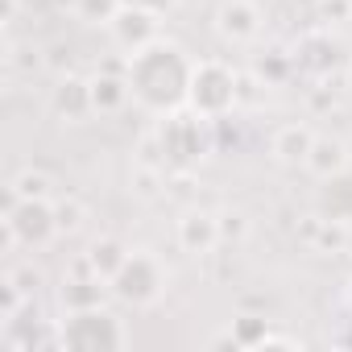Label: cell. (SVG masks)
Listing matches in <instances>:
<instances>
[{
  "instance_id": "6da1fadb",
  "label": "cell",
  "mask_w": 352,
  "mask_h": 352,
  "mask_svg": "<svg viewBox=\"0 0 352 352\" xmlns=\"http://www.w3.org/2000/svg\"><path fill=\"white\" fill-rule=\"evenodd\" d=\"M191 75H195V58L170 38H157L153 46H145L141 54L129 58V87H133V104L145 108L149 116H166L187 108L191 96Z\"/></svg>"
},
{
  "instance_id": "7a4b0ae2",
  "label": "cell",
  "mask_w": 352,
  "mask_h": 352,
  "mask_svg": "<svg viewBox=\"0 0 352 352\" xmlns=\"http://www.w3.org/2000/svg\"><path fill=\"white\" fill-rule=\"evenodd\" d=\"M212 124H216V120H204V116H195L191 108H179V112L157 116V124L149 129V137H153V145H157L162 170H166V174H187V170H195V166L216 149Z\"/></svg>"
},
{
  "instance_id": "3957f363",
  "label": "cell",
  "mask_w": 352,
  "mask_h": 352,
  "mask_svg": "<svg viewBox=\"0 0 352 352\" xmlns=\"http://www.w3.org/2000/svg\"><path fill=\"white\" fill-rule=\"evenodd\" d=\"M241 104V75L220 58H195L187 108L204 120H228Z\"/></svg>"
},
{
  "instance_id": "277c9868",
  "label": "cell",
  "mask_w": 352,
  "mask_h": 352,
  "mask_svg": "<svg viewBox=\"0 0 352 352\" xmlns=\"http://www.w3.org/2000/svg\"><path fill=\"white\" fill-rule=\"evenodd\" d=\"M124 344H129V327L108 307L67 311V319L58 323V348H71V352H116Z\"/></svg>"
},
{
  "instance_id": "5b68a950",
  "label": "cell",
  "mask_w": 352,
  "mask_h": 352,
  "mask_svg": "<svg viewBox=\"0 0 352 352\" xmlns=\"http://www.w3.org/2000/svg\"><path fill=\"white\" fill-rule=\"evenodd\" d=\"M108 290H112V298H116L120 307L149 311V307H157V302L166 298L170 274H166V265H162L149 249H133L129 261H124V265L116 270V278L108 282Z\"/></svg>"
},
{
  "instance_id": "8992f818",
  "label": "cell",
  "mask_w": 352,
  "mask_h": 352,
  "mask_svg": "<svg viewBox=\"0 0 352 352\" xmlns=\"http://www.w3.org/2000/svg\"><path fill=\"white\" fill-rule=\"evenodd\" d=\"M58 241L54 199H13L5 195V249H46Z\"/></svg>"
},
{
  "instance_id": "52a82bcc",
  "label": "cell",
  "mask_w": 352,
  "mask_h": 352,
  "mask_svg": "<svg viewBox=\"0 0 352 352\" xmlns=\"http://www.w3.org/2000/svg\"><path fill=\"white\" fill-rule=\"evenodd\" d=\"M290 58H294V71L307 75V79H315V83H327L331 75H344V67H348L344 42L331 38L327 30L302 34V38L294 42V54H290Z\"/></svg>"
},
{
  "instance_id": "ba28073f",
  "label": "cell",
  "mask_w": 352,
  "mask_h": 352,
  "mask_svg": "<svg viewBox=\"0 0 352 352\" xmlns=\"http://www.w3.org/2000/svg\"><path fill=\"white\" fill-rule=\"evenodd\" d=\"M108 38H112V46L124 58H133V54H141L145 46H153L162 38V17L149 13V9H141V5H133V0H124V9L108 25Z\"/></svg>"
},
{
  "instance_id": "9c48e42d",
  "label": "cell",
  "mask_w": 352,
  "mask_h": 352,
  "mask_svg": "<svg viewBox=\"0 0 352 352\" xmlns=\"http://www.w3.org/2000/svg\"><path fill=\"white\" fill-rule=\"evenodd\" d=\"M212 25L224 46H253L265 30V13L257 0H220Z\"/></svg>"
},
{
  "instance_id": "30bf717a",
  "label": "cell",
  "mask_w": 352,
  "mask_h": 352,
  "mask_svg": "<svg viewBox=\"0 0 352 352\" xmlns=\"http://www.w3.org/2000/svg\"><path fill=\"white\" fill-rule=\"evenodd\" d=\"M174 241H179V249L187 257H212L224 245L220 216L208 212V208H187L179 220H174Z\"/></svg>"
},
{
  "instance_id": "8fae6325",
  "label": "cell",
  "mask_w": 352,
  "mask_h": 352,
  "mask_svg": "<svg viewBox=\"0 0 352 352\" xmlns=\"http://www.w3.org/2000/svg\"><path fill=\"white\" fill-rule=\"evenodd\" d=\"M50 112H54L63 124H83V120H91V116H96L91 79H83V75H75V71L58 75L54 87H50Z\"/></svg>"
},
{
  "instance_id": "7c38bea8",
  "label": "cell",
  "mask_w": 352,
  "mask_h": 352,
  "mask_svg": "<svg viewBox=\"0 0 352 352\" xmlns=\"http://www.w3.org/2000/svg\"><path fill=\"white\" fill-rule=\"evenodd\" d=\"M311 179L319 183H331V179H344L352 170V149L344 137H331V133H315V145L307 153V166H302Z\"/></svg>"
},
{
  "instance_id": "4fadbf2b",
  "label": "cell",
  "mask_w": 352,
  "mask_h": 352,
  "mask_svg": "<svg viewBox=\"0 0 352 352\" xmlns=\"http://www.w3.org/2000/svg\"><path fill=\"white\" fill-rule=\"evenodd\" d=\"M91 100H96V116H116L129 108V100H133L129 58H124V67H108V71L91 75Z\"/></svg>"
},
{
  "instance_id": "5bb4252c",
  "label": "cell",
  "mask_w": 352,
  "mask_h": 352,
  "mask_svg": "<svg viewBox=\"0 0 352 352\" xmlns=\"http://www.w3.org/2000/svg\"><path fill=\"white\" fill-rule=\"evenodd\" d=\"M311 145H315V129H311V124H302V120L278 124V129H274V137H270V153H274V162H278V166H286V170L307 166Z\"/></svg>"
},
{
  "instance_id": "9a60e30c",
  "label": "cell",
  "mask_w": 352,
  "mask_h": 352,
  "mask_svg": "<svg viewBox=\"0 0 352 352\" xmlns=\"http://www.w3.org/2000/svg\"><path fill=\"white\" fill-rule=\"evenodd\" d=\"M112 290H108V282L104 278H96L87 265H83V257H79V265H75V278H63V286H58V302H63V311H83V307H104V298H108Z\"/></svg>"
},
{
  "instance_id": "2e32d148",
  "label": "cell",
  "mask_w": 352,
  "mask_h": 352,
  "mask_svg": "<svg viewBox=\"0 0 352 352\" xmlns=\"http://www.w3.org/2000/svg\"><path fill=\"white\" fill-rule=\"evenodd\" d=\"M129 245L120 241V236H96L91 245H87V253H83V265L96 274V278H104V282H112L116 278V270L129 261Z\"/></svg>"
},
{
  "instance_id": "e0dca14e",
  "label": "cell",
  "mask_w": 352,
  "mask_h": 352,
  "mask_svg": "<svg viewBox=\"0 0 352 352\" xmlns=\"http://www.w3.org/2000/svg\"><path fill=\"white\" fill-rule=\"evenodd\" d=\"M54 187H58V183L50 179L46 170L25 166V170H17L13 179H9L5 195H13V199H58V191H54Z\"/></svg>"
},
{
  "instance_id": "ac0fdd59",
  "label": "cell",
  "mask_w": 352,
  "mask_h": 352,
  "mask_svg": "<svg viewBox=\"0 0 352 352\" xmlns=\"http://www.w3.org/2000/svg\"><path fill=\"white\" fill-rule=\"evenodd\" d=\"M270 340V319L265 315H236L232 319V327H228V336H220L216 344H224V348H261Z\"/></svg>"
},
{
  "instance_id": "d6986e66",
  "label": "cell",
  "mask_w": 352,
  "mask_h": 352,
  "mask_svg": "<svg viewBox=\"0 0 352 352\" xmlns=\"http://www.w3.org/2000/svg\"><path fill=\"white\" fill-rule=\"evenodd\" d=\"M344 220L340 216H311L307 224H302V241L315 249V253H336L340 245H344Z\"/></svg>"
},
{
  "instance_id": "ffe728a7",
  "label": "cell",
  "mask_w": 352,
  "mask_h": 352,
  "mask_svg": "<svg viewBox=\"0 0 352 352\" xmlns=\"http://www.w3.org/2000/svg\"><path fill=\"white\" fill-rule=\"evenodd\" d=\"M54 216H58V236H79L87 228V220H91V212H87V204L79 195H58Z\"/></svg>"
},
{
  "instance_id": "44dd1931",
  "label": "cell",
  "mask_w": 352,
  "mask_h": 352,
  "mask_svg": "<svg viewBox=\"0 0 352 352\" xmlns=\"http://www.w3.org/2000/svg\"><path fill=\"white\" fill-rule=\"evenodd\" d=\"M71 9L83 25H112V17L124 9V0H71Z\"/></svg>"
},
{
  "instance_id": "7402d4cb",
  "label": "cell",
  "mask_w": 352,
  "mask_h": 352,
  "mask_svg": "<svg viewBox=\"0 0 352 352\" xmlns=\"http://www.w3.org/2000/svg\"><path fill=\"white\" fill-rule=\"evenodd\" d=\"M9 54H5V67L9 71H21V75H34L38 67H46V54L38 50V46H17L13 38H9V46H5Z\"/></svg>"
},
{
  "instance_id": "603a6c76",
  "label": "cell",
  "mask_w": 352,
  "mask_h": 352,
  "mask_svg": "<svg viewBox=\"0 0 352 352\" xmlns=\"http://www.w3.org/2000/svg\"><path fill=\"white\" fill-rule=\"evenodd\" d=\"M290 71H294V58H290V54H270V58L257 63V79H265V87L282 83Z\"/></svg>"
},
{
  "instance_id": "cb8c5ba5",
  "label": "cell",
  "mask_w": 352,
  "mask_h": 352,
  "mask_svg": "<svg viewBox=\"0 0 352 352\" xmlns=\"http://www.w3.org/2000/svg\"><path fill=\"white\" fill-rule=\"evenodd\" d=\"M220 232H224V245L245 241V232H249V216H245V212H220Z\"/></svg>"
},
{
  "instance_id": "d4e9b609",
  "label": "cell",
  "mask_w": 352,
  "mask_h": 352,
  "mask_svg": "<svg viewBox=\"0 0 352 352\" xmlns=\"http://www.w3.org/2000/svg\"><path fill=\"white\" fill-rule=\"evenodd\" d=\"M315 17H323V25H340L344 17H352V5L348 0H319Z\"/></svg>"
},
{
  "instance_id": "484cf974",
  "label": "cell",
  "mask_w": 352,
  "mask_h": 352,
  "mask_svg": "<svg viewBox=\"0 0 352 352\" xmlns=\"http://www.w3.org/2000/svg\"><path fill=\"white\" fill-rule=\"evenodd\" d=\"M5 278H9V282H17V286L30 294V298H34V294H38V286H42V274H38L34 265H13Z\"/></svg>"
},
{
  "instance_id": "4316f807",
  "label": "cell",
  "mask_w": 352,
  "mask_h": 352,
  "mask_svg": "<svg viewBox=\"0 0 352 352\" xmlns=\"http://www.w3.org/2000/svg\"><path fill=\"white\" fill-rule=\"evenodd\" d=\"M133 5H141V9H149V13H157V17H170L174 9L183 5V0H133Z\"/></svg>"
},
{
  "instance_id": "83f0119b",
  "label": "cell",
  "mask_w": 352,
  "mask_h": 352,
  "mask_svg": "<svg viewBox=\"0 0 352 352\" xmlns=\"http://www.w3.org/2000/svg\"><path fill=\"white\" fill-rule=\"evenodd\" d=\"M286 5H290L294 13H315V9H319V0H286Z\"/></svg>"
},
{
  "instance_id": "f1b7e54d",
  "label": "cell",
  "mask_w": 352,
  "mask_h": 352,
  "mask_svg": "<svg viewBox=\"0 0 352 352\" xmlns=\"http://www.w3.org/2000/svg\"><path fill=\"white\" fill-rule=\"evenodd\" d=\"M344 87L352 91V58H348V67H344Z\"/></svg>"
},
{
  "instance_id": "f546056e",
  "label": "cell",
  "mask_w": 352,
  "mask_h": 352,
  "mask_svg": "<svg viewBox=\"0 0 352 352\" xmlns=\"http://www.w3.org/2000/svg\"><path fill=\"white\" fill-rule=\"evenodd\" d=\"M344 302H348V311H352V278H348V286H344Z\"/></svg>"
},
{
  "instance_id": "4dcf8cb0",
  "label": "cell",
  "mask_w": 352,
  "mask_h": 352,
  "mask_svg": "<svg viewBox=\"0 0 352 352\" xmlns=\"http://www.w3.org/2000/svg\"><path fill=\"white\" fill-rule=\"evenodd\" d=\"M348 5H352V0H348Z\"/></svg>"
}]
</instances>
